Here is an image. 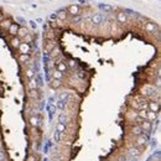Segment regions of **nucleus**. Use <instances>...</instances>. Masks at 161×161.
I'll return each mask as SVG.
<instances>
[{
	"label": "nucleus",
	"mask_w": 161,
	"mask_h": 161,
	"mask_svg": "<svg viewBox=\"0 0 161 161\" xmlns=\"http://www.w3.org/2000/svg\"><path fill=\"white\" fill-rule=\"evenodd\" d=\"M55 62V66H56V68L55 70H57V71H60V72H62V73H65V72H67L68 71V67H67V63L63 61V60H57V61H53Z\"/></svg>",
	"instance_id": "f257e3e1"
},
{
	"label": "nucleus",
	"mask_w": 161,
	"mask_h": 161,
	"mask_svg": "<svg viewBox=\"0 0 161 161\" xmlns=\"http://www.w3.org/2000/svg\"><path fill=\"white\" fill-rule=\"evenodd\" d=\"M18 50H19L20 55H30L31 53V45L26 44V42H21Z\"/></svg>",
	"instance_id": "f03ea898"
},
{
	"label": "nucleus",
	"mask_w": 161,
	"mask_h": 161,
	"mask_svg": "<svg viewBox=\"0 0 161 161\" xmlns=\"http://www.w3.org/2000/svg\"><path fill=\"white\" fill-rule=\"evenodd\" d=\"M148 111L159 113L160 112V102L159 100H150V102H148Z\"/></svg>",
	"instance_id": "7ed1b4c3"
},
{
	"label": "nucleus",
	"mask_w": 161,
	"mask_h": 161,
	"mask_svg": "<svg viewBox=\"0 0 161 161\" xmlns=\"http://www.w3.org/2000/svg\"><path fill=\"white\" fill-rule=\"evenodd\" d=\"M67 11H68L70 15L72 16H78L81 14V6L79 5H76V4H72L67 7Z\"/></svg>",
	"instance_id": "20e7f679"
},
{
	"label": "nucleus",
	"mask_w": 161,
	"mask_h": 161,
	"mask_svg": "<svg viewBox=\"0 0 161 161\" xmlns=\"http://www.w3.org/2000/svg\"><path fill=\"white\" fill-rule=\"evenodd\" d=\"M104 18L102 14H93L92 18H91V22L93 25H102V22H103Z\"/></svg>",
	"instance_id": "39448f33"
},
{
	"label": "nucleus",
	"mask_w": 161,
	"mask_h": 161,
	"mask_svg": "<svg viewBox=\"0 0 161 161\" xmlns=\"http://www.w3.org/2000/svg\"><path fill=\"white\" fill-rule=\"evenodd\" d=\"M144 30H145L146 32H155V30L159 31V27L155 22L149 21V22H145V25H144Z\"/></svg>",
	"instance_id": "423d86ee"
},
{
	"label": "nucleus",
	"mask_w": 161,
	"mask_h": 161,
	"mask_svg": "<svg viewBox=\"0 0 161 161\" xmlns=\"http://www.w3.org/2000/svg\"><path fill=\"white\" fill-rule=\"evenodd\" d=\"M138 139H137V141H135V146L137 148H140V146H144L145 144L148 142V140H149V138L148 137H145L144 134H141L140 137H137Z\"/></svg>",
	"instance_id": "0eeeda50"
},
{
	"label": "nucleus",
	"mask_w": 161,
	"mask_h": 161,
	"mask_svg": "<svg viewBox=\"0 0 161 161\" xmlns=\"http://www.w3.org/2000/svg\"><path fill=\"white\" fill-rule=\"evenodd\" d=\"M40 116L39 115H31L30 118H29V124H30V126L31 128H37V126L40 125Z\"/></svg>",
	"instance_id": "6e6552de"
},
{
	"label": "nucleus",
	"mask_w": 161,
	"mask_h": 161,
	"mask_svg": "<svg viewBox=\"0 0 161 161\" xmlns=\"http://www.w3.org/2000/svg\"><path fill=\"white\" fill-rule=\"evenodd\" d=\"M139 126L141 128V130H142V131L149 133V131H151L152 124H151V122H149V120H141V122H140V124H139Z\"/></svg>",
	"instance_id": "1a4fd4ad"
},
{
	"label": "nucleus",
	"mask_w": 161,
	"mask_h": 161,
	"mask_svg": "<svg viewBox=\"0 0 161 161\" xmlns=\"http://www.w3.org/2000/svg\"><path fill=\"white\" fill-rule=\"evenodd\" d=\"M116 21L119 24H125L128 22V15H126L125 11H118L116 14Z\"/></svg>",
	"instance_id": "9d476101"
},
{
	"label": "nucleus",
	"mask_w": 161,
	"mask_h": 161,
	"mask_svg": "<svg viewBox=\"0 0 161 161\" xmlns=\"http://www.w3.org/2000/svg\"><path fill=\"white\" fill-rule=\"evenodd\" d=\"M19 27H20V26L18 25V22H13V24L10 25V27L7 29V32H9V35H10V36H16Z\"/></svg>",
	"instance_id": "9b49d317"
},
{
	"label": "nucleus",
	"mask_w": 161,
	"mask_h": 161,
	"mask_svg": "<svg viewBox=\"0 0 161 161\" xmlns=\"http://www.w3.org/2000/svg\"><path fill=\"white\" fill-rule=\"evenodd\" d=\"M24 76L26 79H31V78L35 77V70H33V67H27L24 72Z\"/></svg>",
	"instance_id": "f8f14e48"
},
{
	"label": "nucleus",
	"mask_w": 161,
	"mask_h": 161,
	"mask_svg": "<svg viewBox=\"0 0 161 161\" xmlns=\"http://www.w3.org/2000/svg\"><path fill=\"white\" fill-rule=\"evenodd\" d=\"M130 133H131V135H134V137H140L144 131L141 130L140 126L137 124V125H133L131 128H130Z\"/></svg>",
	"instance_id": "ddd939ff"
},
{
	"label": "nucleus",
	"mask_w": 161,
	"mask_h": 161,
	"mask_svg": "<svg viewBox=\"0 0 161 161\" xmlns=\"http://www.w3.org/2000/svg\"><path fill=\"white\" fill-rule=\"evenodd\" d=\"M55 47H56V41H48V42H46V44H45V53H48L50 55V52Z\"/></svg>",
	"instance_id": "4468645a"
},
{
	"label": "nucleus",
	"mask_w": 161,
	"mask_h": 161,
	"mask_svg": "<svg viewBox=\"0 0 161 161\" xmlns=\"http://www.w3.org/2000/svg\"><path fill=\"white\" fill-rule=\"evenodd\" d=\"M21 42H22L21 39H19L18 36H13L11 40H10V45H11L13 48H19V46H20Z\"/></svg>",
	"instance_id": "2eb2a0df"
},
{
	"label": "nucleus",
	"mask_w": 161,
	"mask_h": 161,
	"mask_svg": "<svg viewBox=\"0 0 161 161\" xmlns=\"http://www.w3.org/2000/svg\"><path fill=\"white\" fill-rule=\"evenodd\" d=\"M157 118H159V113L150 112V111L146 112V120H149V122H155V120H157Z\"/></svg>",
	"instance_id": "dca6fc26"
},
{
	"label": "nucleus",
	"mask_w": 161,
	"mask_h": 161,
	"mask_svg": "<svg viewBox=\"0 0 161 161\" xmlns=\"http://www.w3.org/2000/svg\"><path fill=\"white\" fill-rule=\"evenodd\" d=\"M37 86H39V83H37V81L35 79V77L31 78V79H29V82H27V88H29V91L37 89Z\"/></svg>",
	"instance_id": "f3484780"
},
{
	"label": "nucleus",
	"mask_w": 161,
	"mask_h": 161,
	"mask_svg": "<svg viewBox=\"0 0 161 161\" xmlns=\"http://www.w3.org/2000/svg\"><path fill=\"white\" fill-rule=\"evenodd\" d=\"M29 33V30L25 27V26H21V27H19V30H18V33H16V36H18L19 39H24L25 36H26Z\"/></svg>",
	"instance_id": "a211bd4d"
},
{
	"label": "nucleus",
	"mask_w": 161,
	"mask_h": 161,
	"mask_svg": "<svg viewBox=\"0 0 161 161\" xmlns=\"http://www.w3.org/2000/svg\"><path fill=\"white\" fill-rule=\"evenodd\" d=\"M11 24H13V21L10 19H4V20L0 21V27H1L3 30H7V29L10 27Z\"/></svg>",
	"instance_id": "6ab92c4d"
},
{
	"label": "nucleus",
	"mask_w": 161,
	"mask_h": 161,
	"mask_svg": "<svg viewBox=\"0 0 161 161\" xmlns=\"http://www.w3.org/2000/svg\"><path fill=\"white\" fill-rule=\"evenodd\" d=\"M51 73H52V78H53V79L62 81L63 77H65V73H62V72H60V71H57V70H53Z\"/></svg>",
	"instance_id": "aec40b11"
},
{
	"label": "nucleus",
	"mask_w": 161,
	"mask_h": 161,
	"mask_svg": "<svg viewBox=\"0 0 161 161\" xmlns=\"http://www.w3.org/2000/svg\"><path fill=\"white\" fill-rule=\"evenodd\" d=\"M30 61H31L30 55H20V56H19V62H20V65H27Z\"/></svg>",
	"instance_id": "412c9836"
},
{
	"label": "nucleus",
	"mask_w": 161,
	"mask_h": 161,
	"mask_svg": "<svg viewBox=\"0 0 161 161\" xmlns=\"http://www.w3.org/2000/svg\"><path fill=\"white\" fill-rule=\"evenodd\" d=\"M66 19H67V13L66 11H58V13H56V20L66 21Z\"/></svg>",
	"instance_id": "4be33fe9"
},
{
	"label": "nucleus",
	"mask_w": 161,
	"mask_h": 161,
	"mask_svg": "<svg viewBox=\"0 0 161 161\" xmlns=\"http://www.w3.org/2000/svg\"><path fill=\"white\" fill-rule=\"evenodd\" d=\"M70 120V118L67 116L66 113H61L60 115H58V123H62V124H66V123H68Z\"/></svg>",
	"instance_id": "5701e85b"
},
{
	"label": "nucleus",
	"mask_w": 161,
	"mask_h": 161,
	"mask_svg": "<svg viewBox=\"0 0 161 161\" xmlns=\"http://www.w3.org/2000/svg\"><path fill=\"white\" fill-rule=\"evenodd\" d=\"M129 154H130L131 156H135V155L139 156V155L141 154V151H140L137 146H134V148H130V149H129Z\"/></svg>",
	"instance_id": "b1692460"
},
{
	"label": "nucleus",
	"mask_w": 161,
	"mask_h": 161,
	"mask_svg": "<svg viewBox=\"0 0 161 161\" xmlns=\"http://www.w3.org/2000/svg\"><path fill=\"white\" fill-rule=\"evenodd\" d=\"M66 129H67L66 124H62V123H58L57 126H56V131H57V133H65Z\"/></svg>",
	"instance_id": "393cba45"
},
{
	"label": "nucleus",
	"mask_w": 161,
	"mask_h": 161,
	"mask_svg": "<svg viewBox=\"0 0 161 161\" xmlns=\"http://www.w3.org/2000/svg\"><path fill=\"white\" fill-rule=\"evenodd\" d=\"M62 86V82L58 81V79H52L51 81V87L52 88H60Z\"/></svg>",
	"instance_id": "a878e982"
},
{
	"label": "nucleus",
	"mask_w": 161,
	"mask_h": 161,
	"mask_svg": "<svg viewBox=\"0 0 161 161\" xmlns=\"http://www.w3.org/2000/svg\"><path fill=\"white\" fill-rule=\"evenodd\" d=\"M37 96H39V93H37V89H33V91H29L27 93V97L29 98H33V99H37Z\"/></svg>",
	"instance_id": "bb28decb"
},
{
	"label": "nucleus",
	"mask_w": 161,
	"mask_h": 161,
	"mask_svg": "<svg viewBox=\"0 0 161 161\" xmlns=\"http://www.w3.org/2000/svg\"><path fill=\"white\" fill-rule=\"evenodd\" d=\"M67 67H70L71 70H76V67H77V62L73 61V60H70L67 62Z\"/></svg>",
	"instance_id": "cd10ccee"
},
{
	"label": "nucleus",
	"mask_w": 161,
	"mask_h": 161,
	"mask_svg": "<svg viewBox=\"0 0 161 161\" xmlns=\"http://www.w3.org/2000/svg\"><path fill=\"white\" fill-rule=\"evenodd\" d=\"M22 42H26V44H30V45H31V42H32V36H31V33H30V32L24 37V41H22Z\"/></svg>",
	"instance_id": "c85d7f7f"
},
{
	"label": "nucleus",
	"mask_w": 161,
	"mask_h": 161,
	"mask_svg": "<svg viewBox=\"0 0 161 161\" xmlns=\"http://www.w3.org/2000/svg\"><path fill=\"white\" fill-rule=\"evenodd\" d=\"M99 6H100L103 10H105L107 13H111V11L113 10V6H112V5H103V4H102V5H99Z\"/></svg>",
	"instance_id": "c756f323"
},
{
	"label": "nucleus",
	"mask_w": 161,
	"mask_h": 161,
	"mask_svg": "<svg viewBox=\"0 0 161 161\" xmlns=\"http://www.w3.org/2000/svg\"><path fill=\"white\" fill-rule=\"evenodd\" d=\"M66 103H67V102L60 100V102L57 103V108H60V109H66Z\"/></svg>",
	"instance_id": "7c9ffc66"
},
{
	"label": "nucleus",
	"mask_w": 161,
	"mask_h": 161,
	"mask_svg": "<svg viewBox=\"0 0 161 161\" xmlns=\"http://www.w3.org/2000/svg\"><path fill=\"white\" fill-rule=\"evenodd\" d=\"M26 161H37V159H36V155H33V154L29 155V157L26 159Z\"/></svg>",
	"instance_id": "2f4dec72"
},
{
	"label": "nucleus",
	"mask_w": 161,
	"mask_h": 161,
	"mask_svg": "<svg viewBox=\"0 0 161 161\" xmlns=\"http://www.w3.org/2000/svg\"><path fill=\"white\" fill-rule=\"evenodd\" d=\"M118 161H126V157H125V155H122V156H119V157H118Z\"/></svg>",
	"instance_id": "473e14b6"
},
{
	"label": "nucleus",
	"mask_w": 161,
	"mask_h": 161,
	"mask_svg": "<svg viewBox=\"0 0 161 161\" xmlns=\"http://www.w3.org/2000/svg\"><path fill=\"white\" fill-rule=\"evenodd\" d=\"M1 20H4V15H3V13H0V21Z\"/></svg>",
	"instance_id": "72a5a7b5"
},
{
	"label": "nucleus",
	"mask_w": 161,
	"mask_h": 161,
	"mask_svg": "<svg viewBox=\"0 0 161 161\" xmlns=\"http://www.w3.org/2000/svg\"><path fill=\"white\" fill-rule=\"evenodd\" d=\"M30 24H31V26H32V27H35V26H36L35 22H33V21H30Z\"/></svg>",
	"instance_id": "f704fd0d"
},
{
	"label": "nucleus",
	"mask_w": 161,
	"mask_h": 161,
	"mask_svg": "<svg viewBox=\"0 0 161 161\" xmlns=\"http://www.w3.org/2000/svg\"><path fill=\"white\" fill-rule=\"evenodd\" d=\"M51 19H56V14H52V15H51Z\"/></svg>",
	"instance_id": "c9c22d12"
},
{
	"label": "nucleus",
	"mask_w": 161,
	"mask_h": 161,
	"mask_svg": "<svg viewBox=\"0 0 161 161\" xmlns=\"http://www.w3.org/2000/svg\"><path fill=\"white\" fill-rule=\"evenodd\" d=\"M0 151H3V145H1V141H0Z\"/></svg>",
	"instance_id": "e433bc0d"
}]
</instances>
